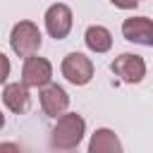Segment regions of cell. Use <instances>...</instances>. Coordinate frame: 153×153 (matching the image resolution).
Wrapping results in <instances>:
<instances>
[{"label": "cell", "mask_w": 153, "mask_h": 153, "mask_svg": "<svg viewBox=\"0 0 153 153\" xmlns=\"http://www.w3.org/2000/svg\"><path fill=\"white\" fill-rule=\"evenodd\" d=\"M7 76H10V60L5 53H0V84H5Z\"/></svg>", "instance_id": "12"}, {"label": "cell", "mask_w": 153, "mask_h": 153, "mask_svg": "<svg viewBox=\"0 0 153 153\" xmlns=\"http://www.w3.org/2000/svg\"><path fill=\"white\" fill-rule=\"evenodd\" d=\"M122 143L112 129H96L88 143V153H120Z\"/></svg>", "instance_id": "10"}, {"label": "cell", "mask_w": 153, "mask_h": 153, "mask_svg": "<svg viewBox=\"0 0 153 153\" xmlns=\"http://www.w3.org/2000/svg\"><path fill=\"white\" fill-rule=\"evenodd\" d=\"M86 131V122L81 115L76 112H62L55 122V127L50 129V148L57 151H72L81 143Z\"/></svg>", "instance_id": "1"}, {"label": "cell", "mask_w": 153, "mask_h": 153, "mask_svg": "<svg viewBox=\"0 0 153 153\" xmlns=\"http://www.w3.org/2000/svg\"><path fill=\"white\" fill-rule=\"evenodd\" d=\"M43 38H41V31L33 22L24 19V22H17L12 26V33H10V48L14 50V55L19 57H29V55H36L38 48H41Z\"/></svg>", "instance_id": "2"}, {"label": "cell", "mask_w": 153, "mask_h": 153, "mask_svg": "<svg viewBox=\"0 0 153 153\" xmlns=\"http://www.w3.org/2000/svg\"><path fill=\"white\" fill-rule=\"evenodd\" d=\"M72 10L65 5V2H55L45 10V31L50 33V38L55 41H62L67 38V33L72 31Z\"/></svg>", "instance_id": "4"}, {"label": "cell", "mask_w": 153, "mask_h": 153, "mask_svg": "<svg viewBox=\"0 0 153 153\" xmlns=\"http://www.w3.org/2000/svg\"><path fill=\"white\" fill-rule=\"evenodd\" d=\"M5 127V117H2V112H0V129Z\"/></svg>", "instance_id": "14"}, {"label": "cell", "mask_w": 153, "mask_h": 153, "mask_svg": "<svg viewBox=\"0 0 153 153\" xmlns=\"http://www.w3.org/2000/svg\"><path fill=\"white\" fill-rule=\"evenodd\" d=\"M122 36L131 43L153 48V19L148 17H129L122 22Z\"/></svg>", "instance_id": "7"}, {"label": "cell", "mask_w": 153, "mask_h": 153, "mask_svg": "<svg viewBox=\"0 0 153 153\" xmlns=\"http://www.w3.org/2000/svg\"><path fill=\"white\" fill-rule=\"evenodd\" d=\"M110 69L115 76H120L127 84H139L146 76V62L141 55H134V53H122L120 57H115Z\"/></svg>", "instance_id": "5"}, {"label": "cell", "mask_w": 153, "mask_h": 153, "mask_svg": "<svg viewBox=\"0 0 153 153\" xmlns=\"http://www.w3.org/2000/svg\"><path fill=\"white\" fill-rule=\"evenodd\" d=\"M62 76L74 86H84L93 79V62L84 53H69L62 60Z\"/></svg>", "instance_id": "3"}, {"label": "cell", "mask_w": 153, "mask_h": 153, "mask_svg": "<svg viewBox=\"0 0 153 153\" xmlns=\"http://www.w3.org/2000/svg\"><path fill=\"white\" fill-rule=\"evenodd\" d=\"M53 79V65L45 57H36L29 55L24 57V67H22V81L31 88H43L45 84H50Z\"/></svg>", "instance_id": "6"}, {"label": "cell", "mask_w": 153, "mask_h": 153, "mask_svg": "<svg viewBox=\"0 0 153 153\" xmlns=\"http://www.w3.org/2000/svg\"><path fill=\"white\" fill-rule=\"evenodd\" d=\"M2 103L7 105V110H12L14 115H24L31 105V96H29V86L24 81L17 84H7L2 91Z\"/></svg>", "instance_id": "9"}, {"label": "cell", "mask_w": 153, "mask_h": 153, "mask_svg": "<svg viewBox=\"0 0 153 153\" xmlns=\"http://www.w3.org/2000/svg\"><path fill=\"white\" fill-rule=\"evenodd\" d=\"M115 7H120V10H134L141 0H110Z\"/></svg>", "instance_id": "13"}, {"label": "cell", "mask_w": 153, "mask_h": 153, "mask_svg": "<svg viewBox=\"0 0 153 153\" xmlns=\"http://www.w3.org/2000/svg\"><path fill=\"white\" fill-rule=\"evenodd\" d=\"M84 41H86V48L93 50V53H108L112 48V33L100 24L88 26L86 33H84Z\"/></svg>", "instance_id": "11"}, {"label": "cell", "mask_w": 153, "mask_h": 153, "mask_svg": "<svg viewBox=\"0 0 153 153\" xmlns=\"http://www.w3.org/2000/svg\"><path fill=\"white\" fill-rule=\"evenodd\" d=\"M69 105V96L57 84H45L41 88V108L48 117H60Z\"/></svg>", "instance_id": "8"}]
</instances>
